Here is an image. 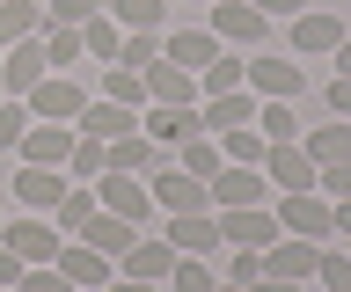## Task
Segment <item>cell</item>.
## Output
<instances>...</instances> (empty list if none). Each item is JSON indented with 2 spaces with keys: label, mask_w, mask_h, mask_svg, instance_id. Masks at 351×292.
I'll return each mask as SVG.
<instances>
[{
  "label": "cell",
  "mask_w": 351,
  "mask_h": 292,
  "mask_svg": "<svg viewBox=\"0 0 351 292\" xmlns=\"http://www.w3.org/2000/svg\"><path fill=\"white\" fill-rule=\"evenodd\" d=\"M139 132H147L161 154L191 146L197 139V103H147V110H139Z\"/></svg>",
  "instance_id": "cell-1"
},
{
  "label": "cell",
  "mask_w": 351,
  "mask_h": 292,
  "mask_svg": "<svg viewBox=\"0 0 351 292\" xmlns=\"http://www.w3.org/2000/svg\"><path fill=\"white\" fill-rule=\"evenodd\" d=\"M241 88L256 95V103H300L307 73H300V59H249V81Z\"/></svg>",
  "instance_id": "cell-2"
},
{
  "label": "cell",
  "mask_w": 351,
  "mask_h": 292,
  "mask_svg": "<svg viewBox=\"0 0 351 292\" xmlns=\"http://www.w3.org/2000/svg\"><path fill=\"white\" fill-rule=\"evenodd\" d=\"M22 103H29V117H44V124H73L81 103H88V88H81V81H66V73H44Z\"/></svg>",
  "instance_id": "cell-3"
},
{
  "label": "cell",
  "mask_w": 351,
  "mask_h": 292,
  "mask_svg": "<svg viewBox=\"0 0 351 292\" xmlns=\"http://www.w3.org/2000/svg\"><path fill=\"white\" fill-rule=\"evenodd\" d=\"M219 220V248H271L278 241V220H271V212H263V204H234V212H213Z\"/></svg>",
  "instance_id": "cell-4"
},
{
  "label": "cell",
  "mask_w": 351,
  "mask_h": 292,
  "mask_svg": "<svg viewBox=\"0 0 351 292\" xmlns=\"http://www.w3.org/2000/svg\"><path fill=\"white\" fill-rule=\"evenodd\" d=\"M51 263H59V278L73 292H103L110 278H117V263H110L103 248H88V241H59V256H51Z\"/></svg>",
  "instance_id": "cell-5"
},
{
  "label": "cell",
  "mask_w": 351,
  "mask_h": 292,
  "mask_svg": "<svg viewBox=\"0 0 351 292\" xmlns=\"http://www.w3.org/2000/svg\"><path fill=\"white\" fill-rule=\"evenodd\" d=\"M322 263V241H300V234H278L263 248V278H285V285H307Z\"/></svg>",
  "instance_id": "cell-6"
},
{
  "label": "cell",
  "mask_w": 351,
  "mask_h": 292,
  "mask_svg": "<svg viewBox=\"0 0 351 292\" xmlns=\"http://www.w3.org/2000/svg\"><path fill=\"white\" fill-rule=\"evenodd\" d=\"M263 183L278 190V198H293V190H315V161H307V146L293 139V146H263Z\"/></svg>",
  "instance_id": "cell-7"
},
{
  "label": "cell",
  "mask_w": 351,
  "mask_h": 292,
  "mask_svg": "<svg viewBox=\"0 0 351 292\" xmlns=\"http://www.w3.org/2000/svg\"><path fill=\"white\" fill-rule=\"evenodd\" d=\"M147 198L161 204V212H213V190H205L197 176H183V168H154Z\"/></svg>",
  "instance_id": "cell-8"
},
{
  "label": "cell",
  "mask_w": 351,
  "mask_h": 292,
  "mask_svg": "<svg viewBox=\"0 0 351 292\" xmlns=\"http://www.w3.org/2000/svg\"><path fill=\"white\" fill-rule=\"evenodd\" d=\"M95 204L139 226V220L154 212V198H147V176H117V168H103V176H95Z\"/></svg>",
  "instance_id": "cell-9"
},
{
  "label": "cell",
  "mask_w": 351,
  "mask_h": 292,
  "mask_svg": "<svg viewBox=\"0 0 351 292\" xmlns=\"http://www.w3.org/2000/svg\"><path fill=\"white\" fill-rule=\"evenodd\" d=\"M278 234H300V241H322L329 234V198L322 190H293V198H278Z\"/></svg>",
  "instance_id": "cell-10"
},
{
  "label": "cell",
  "mask_w": 351,
  "mask_h": 292,
  "mask_svg": "<svg viewBox=\"0 0 351 292\" xmlns=\"http://www.w3.org/2000/svg\"><path fill=\"white\" fill-rule=\"evenodd\" d=\"M0 241L15 248L22 263H51V256H59V241H66V234H59V226H51V220H37V212H22V220H8V226H0Z\"/></svg>",
  "instance_id": "cell-11"
},
{
  "label": "cell",
  "mask_w": 351,
  "mask_h": 292,
  "mask_svg": "<svg viewBox=\"0 0 351 292\" xmlns=\"http://www.w3.org/2000/svg\"><path fill=\"white\" fill-rule=\"evenodd\" d=\"M44 73H51V59H44V44H37V37H22V44H8V51H0V95H29Z\"/></svg>",
  "instance_id": "cell-12"
},
{
  "label": "cell",
  "mask_w": 351,
  "mask_h": 292,
  "mask_svg": "<svg viewBox=\"0 0 351 292\" xmlns=\"http://www.w3.org/2000/svg\"><path fill=\"white\" fill-rule=\"evenodd\" d=\"M205 190H213V212H234V204H263V198H271L263 168H241V161H227V168L205 183Z\"/></svg>",
  "instance_id": "cell-13"
},
{
  "label": "cell",
  "mask_w": 351,
  "mask_h": 292,
  "mask_svg": "<svg viewBox=\"0 0 351 292\" xmlns=\"http://www.w3.org/2000/svg\"><path fill=\"white\" fill-rule=\"evenodd\" d=\"M337 44H344V23H337L329 8H300V15H293V51H300V59H329Z\"/></svg>",
  "instance_id": "cell-14"
},
{
  "label": "cell",
  "mask_w": 351,
  "mask_h": 292,
  "mask_svg": "<svg viewBox=\"0 0 351 292\" xmlns=\"http://www.w3.org/2000/svg\"><path fill=\"white\" fill-rule=\"evenodd\" d=\"M205 29H213L219 44H263V29H271V23H263L249 0H213V23H205Z\"/></svg>",
  "instance_id": "cell-15"
},
{
  "label": "cell",
  "mask_w": 351,
  "mask_h": 292,
  "mask_svg": "<svg viewBox=\"0 0 351 292\" xmlns=\"http://www.w3.org/2000/svg\"><path fill=\"white\" fill-rule=\"evenodd\" d=\"M59 198H66V168H37V161L15 168V204L22 212H51Z\"/></svg>",
  "instance_id": "cell-16"
},
{
  "label": "cell",
  "mask_w": 351,
  "mask_h": 292,
  "mask_svg": "<svg viewBox=\"0 0 351 292\" xmlns=\"http://www.w3.org/2000/svg\"><path fill=\"white\" fill-rule=\"evenodd\" d=\"M73 139H81L73 124H44V117H37V124L22 132V146H15V154H22V161H37V168H66Z\"/></svg>",
  "instance_id": "cell-17"
},
{
  "label": "cell",
  "mask_w": 351,
  "mask_h": 292,
  "mask_svg": "<svg viewBox=\"0 0 351 292\" xmlns=\"http://www.w3.org/2000/svg\"><path fill=\"white\" fill-rule=\"evenodd\" d=\"M161 241L176 248V256H213L219 248V220L213 212H169V234Z\"/></svg>",
  "instance_id": "cell-18"
},
{
  "label": "cell",
  "mask_w": 351,
  "mask_h": 292,
  "mask_svg": "<svg viewBox=\"0 0 351 292\" xmlns=\"http://www.w3.org/2000/svg\"><path fill=\"white\" fill-rule=\"evenodd\" d=\"M73 132H81V139H103V146H110V139L139 132V110H125V103H110V95H103V103H81Z\"/></svg>",
  "instance_id": "cell-19"
},
{
  "label": "cell",
  "mask_w": 351,
  "mask_h": 292,
  "mask_svg": "<svg viewBox=\"0 0 351 292\" xmlns=\"http://www.w3.org/2000/svg\"><path fill=\"white\" fill-rule=\"evenodd\" d=\"M219 51H227V44H219L213 29H169V37H161V59H176L183 73H205Z\"/></svg>",
  "instance_id": "cell-20"
},
{
  "label": "cell",
  "mask_w": 351,
  "mask_h": 292,
  "mask_svg": "<svg viewBox=\"0 0 351 292\" xmlns=\"http://www.w3.org/2000/svg\"><path fill=\"white\" fill-rule=\"evenodd\" d=\"M125 263V278H147V285H169V270H176V248L161 241V234H139V241L117 256Z\"/></svg>",
  "instance_id": "cell-21"
},
{
  "label": "cell",
  "mask_w": 351,
  "mask_h": 292,
  "mask_svg": "<svg viewBox=\"0 0 351 292\" xmlns=\"http://www.w3.org/2000/svg\"><path fill=\"white\" fill-rule=\"evenodd\" d=\"M73 241H88V248H103L110 263H117V256H125V248L139 241V226H132V220H117V212H95V220H88L81 234H73Z\"/></svg>",
  "instance_id": "cell-22"
},
{
  "label": "cell",
  "mask_w": 351,
  "mask_h": 292,
  "mask_svg": "<svg viewBox=\"0 0 351 292\" xmlns=\"http://www.w3.org/2000/svg\"><path fill=\"white\" fill-rule=\"evenodd\" d=\"M147 103H197V73H183L176 59L147 66Z\"/></svg>",
  "instance_id": "cell-23"
},
{
  "label": "cell",
  "mask_w": 351,
  "mask_h": 292,
  "mask_svg": "<svg viewBox=\"0 0 351 292\" xmlns=\"http://www.w3.org/2000/svg\"><path fill=\"white\" fill-rule=\"evenodd\" d=\"M95 212H103V204H95V183H66V198L51 204V226H59L66 241H73V234H81Z\"/></svg>",
  "instance_id": "cell-24"
},
{
  "label": "cell",
  "mask_w": 351,
  "mask_h": 292,
  "mask_svg": "<svg viewBox=\"0 0 351 292\" xmlns=\"http://www.w3.org/2000/svg\"><path fill=\"white\" fill-rule=\"evenodd\" d=\"M110 168H117V176H154V168H161V146H154L147 132H125V139H110Z\"/></svg>",
  "instance_id": "cell-25"
},
{
  "label": "cell",
  "mask_w": 351,
  "mask_h": 292,
  "mask_svg": "<svg viewBox=\"0 0 351 292\" xmlns=\"http://www.w3.org/2000/svg\"><path fill=\"white\" fill-rule=\"evenodd\" d=\"M300 146H307V161H315V168H329V161H351V117H329V124H315Z\"/></svg>",
  "instance_id": "cell-26"
},
{
  "label": "cell",
  "mask_w": 351,
  "mask_h": 292,
  "mask_svg": "<svg viewBox=\"0 0 351 292\" xmlns=\"http://www.w3.org/2000/svg\"><path fill=\"white\" fill-rule=\"evenodd\" d=\"M103 15L117 29H161L169 23V0H103Z\"/></svg>",
  "instance_id": "cell-27"
},
{
  "label": "cell",
  "mask_w": 351,
  "mask_h": 292,
  "mask_svg": "<svg viewBox=\"0 0 351 292\" xmlns=\"http://www.w3.org/2000/svg\"><path fill=\"white\" fill-rule=\"evenodd\" d=\"M37 29H44V8H37V0H0V51L22 44V37H37Z\"/></svg>",
  "instance_id": "cell-28"
},
{
  "label": "cell",
  "mask_w": 351,
  "mask_h": 292,
  "mask_svg": "<svg viewBox=\"0 0 351 292\" xmlns=\"http://www.w3.org/2000/svg\"><path fill=\"white\" fill-rule=\"evenodd\" d=\"M176 168H183V176H197V183H213L219 168H227V154H219V139H205V132H197L191 146H176Z\"/></svg>",
  "instance_id": "cell-29"
},
{
  "label": "cell",
  "mask_w": 351,
  "mask_h": 292,
  "mask_svg": "<svg viewBox=\"0 0 351 292\" xmlns=\"http://www.w3.org/2000/svg\"><path fill=\"white\" fill-rule=\"evenodd\" d=\"M37 44H44V59H51V73H66L73 59H88V51H81V29H66V23H44Z\"/></svg>",
  "instance_id": "cell-30"
},
{
  "label": "cell",
  "mask_w": 351,
  "mask_h": 292,
  "mask_svg": "<svg viewBox=\"0 0 351 292\" xmlns=\"http://www.w3.org/2000/svg\"><path fill=\"white\" fill-rule=\"evenodd\" d=\"M241 81H249V59H227V51H219L213 66L197 73V103H205V95H234Z\"/></svg>",
  "instance_id": "cell-31"
},
{
  "label": "cell",
  "mask_w": 351,
  "mask_h": 292,
  "mask_svg": "<svg viewBox=\"0 0 351 292\" xmlns=\"http://www.w3.org/2000/svg\"><path fill=\"white\" fill-rule=\"evenodd\" d=\"M110 168V146L103 139H73V154H66V183H95Z\"/></svg>",
  "instance_id": "cell-32"
},
{
  "label": "cell",
  "mask_w": 351,
  "mask_h": 292,
  "mask_svg": "<svg viewBox=\"0 0 351 292\" xmlns=\"http://www.w3.org/2000/svg\"><path fill=\"white\" fill-rule=\"evenodd\" d=\"M103 95H110V103H125V110H147V73H132V66H103Z\"/></svg>",
  "instance_id": "cell-33"
},
{
  "label": "cell",
  "mask_w": 351,
  "mask_h": 292,
  "mask_svg": "<svg viewBox=\"0 0 351 292\" xmlns=\"http://www.w3.org/2000/svg\"><path fill=\"white\" fill-rule=\"evenodd\" d=\"M256 132L271 139V146H293V139H300V117H293V103H256Z\"/></svg>",
  "instance_id": "cell-34"
},
{
  "label": "cell",
  "mask_w": 351,
  "mask_h": 292,
  "mask_svg": "<svg viewBox=\"0 0 351 292\" xmlns=\"http://www.w3.org/2000/svg\"><path fill=\"white\" fill-rule=\"evenodd\" d=\"M117 44H125V29L110 23V15L81 23V51H88V59H103V66H117Z\"/></svg>",
  "instance_id": "cell-35"
},
{
  "label": "cell",
  "mask_w": 351,
  "mask_h": 292,
  "mask_svg": "<svg viewBox=\"0 0 351 292\" xmlns=\"http://www.w3.org/2000/svg\"><path fill=\"white\" fill-rule=\"evenodd\" d=\"M154 59H161V29H125V44H117V66L147 73Z\"/></svg>",
  "instance_id": "cell-36"
},
{
  "label": "cell",
  "mask_w": 351,
  "mask_h": 292,
  "mask_svg": "<svg viewBox=\"0 0 351 292\" xmlns=\"http://www.w3.org/2000/svg\"><path fill=\"white\" fill-rule=\"evenodd\" d=\"M263 146H271V139H263L256 124H234V132H219V154H227V161H241V168H256V161H263Z\"/></svg>",
  "instance_id": "cell-37"
},
{
  "label": "cell",
  "mask_w": 351,
  "mask_h": 292,
  "mask_svg": "<svg viewBox=\"0 0 351 292\" xmlns=\"http://www.w3.org/2000/svg\"><path fill=\"white\" fill-rule=\"evenodd\" d=\"M169 292H219V278H213V263H205V256H176Z\"/></svg>",
  "instance_id": "cell-38"
},
{
  "label": "cell",
  "mask_w": 351,
  "mask_h": 292,
  "mask_svg": "<svg viewBox=\"0 0 351 292\" xmlns=\"http://www.w3.org/2000/svg\"><path fill=\"white\" fill-rule=\"evenodd\" d=\"M315 285H322V292H351V248H322V263H315Z\"/></svg>",
  "instance_id": "cell-39"
},
{
  "label": "cell",
  "mask_w": 351,
  "mask_h": 292,
  "mask_svg": "<svg viewBox=\"0 0 351 292\" xmlns=\"http://www.w3.org/2000/svg\"><path fill=\"white\" fill-rule=\"evenodd\" d=\"M37 117H29V103L22 95H0V146H22V132H29Z\"/></svg>",
  "instance_id": "cell-40"
},
{
  "label": "cell",
  "mask_w": 351,
  "mask_h": 292,
  "mask_svg": "<svg viewBox=\"0 0 351 292\" xmlns=\"http://www.w3.org/2000/svg\"><path fill=\"white\" fill-rule=\"evenodd\" d=\"M95 15H103V0H51V8H44V23H66V29L95 23Z\"/></svg>",
  "instance_id": "cell-41"
},
{
  "label": "cell",
  "mask_w": 351,
  "mask_h": 292,
  "mask_svg": "<svg viewBox=\"0 0 351 292\" xmlns=\"http://www.w3.org/2000/svg\"><path fill=\"white\" fill-rule=\"evenodd\" d=\"M15 292H73V285L59 278V263H29V270H22V285H15Z\"/></svg>",
  "instance_id": "cell-42"
},
{
  "label": "cell",
  "mask_w": 351,
  "mask_h": 292,
  "mask_svg": "<svg viewBox=\"0 0 351 292\" xmlns=\"http://www.w3.org/2000/svg\"><path fill=\"white\" fill-rule=\"evenodd\" d=\"M227 256H234V263H227V285H256V278H263V256H256V248H227Z\"/></svg>",
  "instance_id": "cell-43"
},
{
  "label": "cell",
  "mask_w": 351,
  "mask_h": 292,
  "mask_svg": "<svg viewBox=\"0 0 351 292\" xmlns=\"http://www.w3.org/2000/svg\"><path fill=\"white\" fill-rule=\"evenodd\" d=\"M249 8H256V15H263V23H293V15H300V8H307V0H249Z\"/></svg>",
  "instance_id": "cell-44"
},
{
  "label": "cell",
  "mask_w": 351,
  "mask_h": 292,
  "mask_svg": "<svg viewBox=\"0 0 351 292\" xmlns=\"http://www.w3.org/2000/svg\"><path fill=\"white\" fill-rule=\"evenodd\" d=\"M22 270H29V263H22V256H15V248H8V241H0V292H15V285H22Z\"/></svg>",
  "instance_id": "cell-45"
},
{
  "label": "cell",
  "mask_w": 351,
  "mask_h": 292,
  "mask_svg": "<svg viewBox=\"0 0 351 292\" xmlns=\"http://www.w3.org/2000/svg\"><path fill=\"white\" fill-rule=\"evenodd\" d=\"M329 117H351V73H337V81H329Z\"/></svg>",
  "instance_id": "cell-46"
},
{
  "label": "cell",
  "mask_w": 351,
  "mask_h": 292,
  "mask_svg": "<svg viewBox=\"0 0 351 292\" xmlns=\"http://www.w3.org/2000/svg\"><path fill=\"white\" fill-rule=\"evenodd\" d=\"M329 234H344V241H351V198H337V204H329Z\"/></svg>",
  "instance_id": "cell-47"
},
{
  "label": "cell",
  "mask_w": 351,
  "mask_h": 292,
  "mask_svg": "<svg viewBox=\"0 0 351 292\" xmlns=\"http://www.w3.org/2000/svg\"><path fill=\"white\" fill-rule=\"evenodd\" d=\"M103 292H161V285H147V278H110Z\"/></svg>",
  "instance_id": "cell-48"
},
{
  "label": "cell",
  "mask_w": 351,
  "mask_h": 292,
  "mask_svg": "<svg viewBox=\"0 0 351 292\" xmlns=\"http://www.w3.org/2000/svg\"><path fill=\"white\" fill-rule=\"evenodd\" d=\"M329 59H337V73H351V29H344V44L329 51Z\"/></svg>",
  "instance_id": "cell-49"
},
{
  "label": "cell",
  "mask_w": 351,
  "mask_h": 292,
  "mask_svg": "<svg viewBox=\"0 0 351 292\" xmlns=\"http://www.w3.org/2000/svg\"><path fill=\"white\" fill-rule=\"evenodd\" d=\"M249 292H300V285H285V278H256Z\"/></svg>",
  "instance_id": "cell-50"
},
{
  "label": "cell",
  "mask_w": 351,
  "mask_h": 292,
  "mask_svg": "<svg viewBox=\"0 0 351 292\" xmlns=\"http://www.w3.org/2000/svg\"><path fill=\"white\" fill-rule=\"evenodd\" d=\"M219 292H249V285H219Z\"/></svg>",
  "instance_id": "cell-51"
},
{
  "label": "cell",
  "mask_w": 351,
  "mask_h": 292,
  "mask_svg": "<svg viewBox=\"0 0 351 292\" xmlns=\"http://www.w3.org/2000/svg\"><path fill=\"white\" fill-rule=\"evenodd\" d=\"M205 8H213V0H205Z\"/></svg>",
  "instance_id": "cell-52"
},
{
  "label": "cell",
  "mask_w": 351,
  "mask_h": 292,
  "mask_svg": "<svg viewBox=\"0 0 351 292\" xmlns=\"http://www.w3.org/2000/svg\"><path fill=\"white\" fill-rule=\"evenodd\" d=\"M0 226H8V220H0Z\"/></svg>",
  "instance_id": "cell-53"
}]
</instances>
